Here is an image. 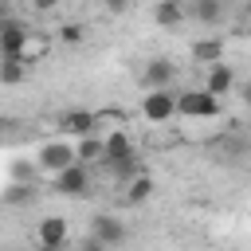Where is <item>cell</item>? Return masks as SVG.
Listing matches in <instances>:
<instances>
[{
  "label": "cell",
  "instance_id": "obj_1",
  "mask_svg": "<svg viewBox=\"0 0 251 251\" xmlns=\"http://www.w3.org/2000/svg\"><path fill=\"white\" fill-rule=\"evenodd\" d=\"M176 114H184V118H216L220 114V98L208 94V90H188V94L176 98Z\"/></svg>",
  "mask_w": 251,
  "mask_h": 251
},
{
  "label": "cell",
  "instance_id": "obj_2",
  "mask_svg": "<svg viewBox=\"0 0 251 251\" xmlns=\"http://www.w3.org/2000/svg\"><path fill=\"white\" fill-rule=\"evenodd\" d=\"M27 43H31V35L24 31V24H16V20H0V51H4V59H24L27 55Z\"/></svg>",
  "mask_w": 251,
  "mask_h": 251
},
{
  "label": "cell",
  "instance_id": "obj_3",
  "mask_svg": "<svg viewBox=\"0 0 251 251\" xmlns=\"http://www.w3.org/2000/svg\"><path fill=\"white\" fill-rule=\"evenodd\" d=\"M39 165L51 169V173L59 176V173H67L71 165H78V153H75L67 141H47V145L39 149Z\"/></svg>",
  "mask_w": 251,
  "mask_h": 251
},
{
  "label": "cell",
  "instance_id": "obj_4",
  "mask_svg": "<svg viewBox=\"0 0 251 251\" xmlns=\"http://www.w3.org/2000/svg\"><path fill=\"white\" fill-rule=\"evenodd\" d=\"M35 243H39V251H63V243H67V220L63 216H43L39 227H35Z\"/></svg>",
  "mask_w": 251,
  "mask_h": 251
},
{
  "label": "cell",
  "instance_id": "obj_5",
  "mask_svg": "<svg viewBox=\"0 0 251 251\" xmlns=\"http://www.w3.org/2000/svg\"><path fill=\"white\" fill-rule=\"evenodd\" d=\"M90 239L94 243H102V247H118L122 239H126V224L118 220V216H94L90 220Z\"/></svg>",
  "mask_w": 251,
  "mask_h": 251
},
{
  "label": "cell",
  "instance_id": "obj_6",
  "mask_svg": "<svg viewBox=\"0 0 251 251\" xmlns=\"http://www.w3.org/2000/svg\"><path fill=\"white\" fill-rule=\"evenodd\" d=\"M141 114H145L149 122H169V118L176 114V98H173L169 90H149L145 102H141Z\"/></svg>",
  "mask_w": 251,
  "mask_h": 251
},
{
  "label": "cell",
  "instance_id": "obj_7",
  "mask_svg": "<svg viewBox=\"0 0 251 251\" xmlns=\"http://www.w3.org/2000/svg\"><path fill=\"white\" fill-rule=\"evenodd\" d=\"M86 184H90V173H86V165H82V161L55 176V188H59L63 196H82V192H86Z\"/></svg>",
  "mask_w": 251,
  "mask_h": 251
},
{
  "label": "cell",
  "instance_id": "obj_8",
  "mask_svg": "<svg viewBox=\"0 0 251 251\" xmlns=\"http://www.w3.org/2000/svg\"><path fill=\"white\" fill-rule=\"evenodd\" d=\"M114 161H133V141L126 137V129H114L106 137V165H114Z\"/></svg>",
  "mask_w": 251,
  "mask_h": 251
},
{
  "label": "cell",
  "instance_id": "obj_9",
  "mask_svg": "<svg viewBox=\"0 0 251 251\" xmlns=\"http://www.w3.org/2000/svg\"><path fill=\"white\" fill-rule=\"evenodd\" d=\"M59 126H63V133L90 137V129H94V114H86V110H71V114H63V118H59Z\"/></svg>",
  "mask_w": 251,
  "mask_h": 251
},
{
  "label": "cell",
  "instance_id": "obj_10",
  "mask_svg": "<svg viewBox=\"0 0 251 251\" xmlns=\"http://www.w3.org/2000/svg\"><path fill=\"white\" fill-rule=\"evenodd\" d=\"M145 82H149V90H165L173 82V63L169 59H153L145 67Z\"/></svg>",
  "mask_w": 251,
  "mask_h": 251
},
{
  "label": "cell",
  "instance_id": "obj_11",
  "mask_svg": "<svg viewBox=\"0 0 251 251\" xmlns=\"http://www.w3.org/2000/svg\"><path fill=\"white\" fill-rule=\"evenodd\" d=\"M231 82H235V78H231V71H227L224 63H216V67L208 71V86H204V90L220 98V94H227V90H231Z\"/></svg>",
  "mask_w": 251,
  "mask_h": 251
},
{
  "label": "cell",
  "instance_id": "obj_12",
  "mask_svg": "<svg viewBox=\"0 0 251 251\" xmlns=\"http://www.w3.org/2000/svg\"><path fill=\"white\" fill-rule=\"evenodd\" d=\"M149 196H153V180L137 173V176H133V180L126 184V204H145Z\"/></svg>",
  "mask_w": 251,
  "mask_h": 251
},
{
  "label": "cell",
  "instance_id": "obj_13",
  "mask_svg": "<svg viewBox=\"0 0 251 251\" xmlns=\"http://www.w3.org/2000/svg\"><path fill=\"white\" fill-rule=\"evenodd\" d=\"M27 67H31L27 59H4V67H0V82H4V86H16V82L27 75Z\"/></svg>",
  "mask_w": 251,
  "mask_h": 251
},
{
  "label": "cell",
  "instance_id": "obj_14",
  "mask_svg": "<svg viewBox=\"0 0 251 251\" xmlns=\"http://www.w3.org/2000/svg\"><path fill=\"white\" fill-rule=\"evenodd\" d=\"M192 55L216 67V63H220V55H224V39H200V43L192 47Z\"/></svg>",
  "mask_w": 251,
  "mask_h": 251
},
{
  "label": "cell",
  "instance_id": "obj_15",
  "mask_svg": "<svg viewBox=\"0 0 251 251\" xmlns=\"http://www.w3.org/2000/svg\"><path fill=\"white\" fill-rule=\"evenodd\" d=\"M184 16H188V12H184L180 4H157V8H153V20H157V24H165V27L180 24Z\"/></svg>",
  "mask_w": 251,
  "mask_h": 251
},
{
  "label": "cell",
  "instance_id": "obj_16",
  "mask_svg": "<svg viewBox=\"0 0 251 251\" xmlns=\"http://www.w3.org/2000/svg\"><path fill=\"white\" fill-rule=\"evenodd\" d=\"M75 153H78V161H94V157L106 161V141H98V137H82V141L75 145Z\"/></svg>",
  "mask_w": 251,
  "mask_h": 251
},
{
  "label": "cell",
  "instance_id": "obj_17",
  "mask_svg": "<svg viewBox=\"0 0 251 251\" xmlns=\"http://www.w3.org/2000/svg\"><path fill=\"white\" fill-rule=\"evenodd\" d=\"M192 16H196V20H204V24H220L224 8H220L216 0H200V4H192Z\"/></svg>",
  "mask_w": 251,
  "mask_h": 251
},
{
  "label": "cell",
  "instance_id": "obj_18",
  "mask_svg": "<svg viewBox=\"0 0 251 251\" xmlns=\"http://www.w3.org/2000/svg\"><path fill=\"white\" fill-rule=\"evenodd\" d=\"M59 35H63L67 43H78V39H82V27H78V24H63V27H59Z\"/></svg>",
  "mask_w": 251,
  "mask_h": 251
},
{
  "label": "cell",
  "instance_id": "obj_19",
  "mask_svg": "<svg viewBox=\"0 0 251 251\" xmlns=\"http://www.w3.org/2000/svg\"><path fill=\"white\" fill-rule=\"evenodd\" d=\"M82 251H110V247H102V243H94V239H90V243H86Z\"/></svg>",
  "mask_w": 251,
  "mask_h": 251
},
{
  "label": "cell",
  "instance_id": "obj_20",
  "mask_svg": "<svg viewBox=\"0 0 251 251\" xmlns=\"http://www.w3.org/2000/svg\"><path fill=\"white\" fill-rule=\"evenodd\" d=\"M247 102H251V90H247Z\"/></svg>",
  "mask_w": 251,
  "mask_h": 251
}]
</instances>
